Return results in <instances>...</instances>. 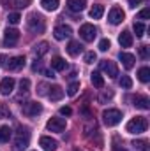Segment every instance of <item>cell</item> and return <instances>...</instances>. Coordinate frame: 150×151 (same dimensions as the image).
<instances>
[{
    "label": "cell",
    "mask_w": 150,
    "mask_h": 151,
    "mask_svg": "<svg viewBox=\"0 0 150 151\" xmlns=\"http://www.w3.org/2000/svg\"><path fill=\"white\" fill-rule=\"evenodd\" d=\"M118 83H120V86H122V88H127V90H129V88H133V79H131L129 76H122Z\"/></svg>",
    "instance_id": "f546056e"
},
{
    "label": "cell",
    "mask_w": 150,
    "mask_h": 151,
    "mask_svg": "<svg viewBox=\"0 0 150 151\" xmlns=\"http://www.w3.org/2000/svg\"><path fill=\"white\" fill-rule=\"evenodd\" d=\"M12 137V130L9 128V127H0V142L2 144H5V142H9V139Z\"/></svg>",
    "instance_id": "cb8c5ba5"
},
{
    "label": "cell",
    "mask_w": 150,
    "mask_h": 151,
    "mask_svg": "<svg viewBox=\"0 0 150 151\" xmlns=\"http://www.w3.org/2000/svg\"><path fill=\"white\" fill-rule=\"evenodd\" d=\"M133 102H134V106L138 109H150V100H149V97H145V95H134Z\"/></svg>",
    "instance_id": "9a60e30c"
},
{
    "label": "cell",
    "mask_w": 150,
    "mask_h": 151,
    "mask_svg": "<svg viewBox=\"0 0 150 151\" xmlns=\"http://www.w3.org/2000/svg\"><path fill=\"white\" fill-rule=\"evenodd\" d=\"M90 81H92V84L95 88H103L104 86V77L99 74V72H92L90 74Z\"/></svg>",
    "instance_id": "484cf974"
},
{
    "label": "cell",
    "mask_w": 150,
    "mask_h": 151,
    "mask_svg": "<svg viewBox=\"0 0 150 151\" xmlns=\"http://www.w3.org/2000/svg\"><path fill=\"white\" fill-rule=\"evenodd\" d=\"M71 113H73V109H71V107H66V106H64V107H60V114H62V116H71Z\"/></svg>",
    "instance_id": "ab89813d"
},
{
    "label": "cell",
    "mask_w": 150,
    "mask_h": 151,
    "mask_svg": "<svg viewBox=\"0 0 150 151\" xmlns=\"http://www.w3.org/2000/svg\"><path fill=\"white\" fill-rule=\"evenodd\" d=\"M81 51H83V46H81L78 40H71V42L67 44V53H69L71 56H78Z\"/></svg>",
    "instance_id": "7402d4cb"
},
{
    "label": "cell",
    "mask_w": 150,
    "mask_h": 151,
    "mask_svg": "<svg viewBox=\"0 0 150 151\" xmlns=\"http://www.w3.org/2000/svg\"><path fill=\"white\" fill-rule=\"evenodd\" d=\"M5 62H7V58L4 55H0V65H5Z\"/></svg>",
    "instance_id": "f6af8a7d"
},
{
    "label": "cell",
    "mask_w": 150,
    "mask_h": 151,
    "mask_svg": "<svg viewBox=\"0 0 150 151\" xmlns=\"http://www.w3.org/2000/svg\"><path fill=\"white\" fill-rule=\"evenodd\" d=\"M7 21H9L11 25H18V23L21 21V16H20V12H9V16H7Z\"/></svg>",
    "instance_id": "f1b7e54d"
},
{
    "label": "cell",
    "mask_w": 150,
    "mask_h": 151,
    "mask_svg": "<svg viewBox=\"0 0 150 151\" xmlns=\"http://www.w3.org/2000/svg\"><path fill=\"white\" fill-rule=\"evenodd\" d=\"M48 49H50V44H48V42H39L37 46L34 47V53H36L37 58H42V56L48 53Z\"/></svg>",
    "instance_id": "d4e9b609"
},
{
    "label": "cell",
    "mask_w": 150,
    "mask_h": 151,
    "mask_svg": "<svg viewBox=\"0 0 150 151\" xmlns=\"http://www.w3.org/2000/svg\"><path fill=\"white\" fill-rule=\"evenodd\" d=\"M79 35L83 40H87V42H92L95 35H97V28L94 27V25H90V23H85V25H81V28H79Z\"/></svg>",
    "instance_id": "5b68a950"
},
{
    "label": "cell",
    "mask_w": 150,
    "mask_h": 151,
    "mask_svg": "<svg viewBox=\"0 0 150 151\" xmlns=\"http://www.w3.org/2000/svg\"><path fill=\"white\" fill-rule=\"evenodd\" d=\"M27 25H28V30H30V32H34V34H42V32H44V28H46L44 18H42L41 14H37V12H34V14H30V16H28Z\"/></svg>",
    "instance_id": "7a4b0ae2"
},
{
    "label": "cell",
    "mask_w": 150,
    "mask_h": 151,
    "mask_svg": "<svg viewBox=\"0 0 150 151\" xmlns=\"http://www.w3.org/2000/svg\"><path fill=\"white\" fill-rule=\"evenodd\" d=\"M78 90H79V83H71V84H69V88H67V95H69V97H74L76 93H78Z\"/></svg>",
    "instance_id": "d6a6232c"
},
{
    "label": "cell",
    "mask_w": 150,
    "mask_h": 151,
    "mask_svg": "<svg viewBox=\"0 0 150 151\" xmlns=\"http://www.w3.org/2000/svg\"><path fill=\"white\" fill-rule=\"evenodd\" d=\"M73 151H79V150H73Z\"/></svg>",
    "instance_id": "bcb514c9"
},
{
    "label": "cell",
    "mask_w": 150,
    "mask_h": 151,
    "mask_svg": "<svg viewBox=\"0 0 150 151\" xmlns=\"http://www.w3.org/2000/svg\"><path fill=\"white\" fill-rule=\"evenodd\" d=\"M118 58H120V62H122V65L125 69H133L134 67V62H136L134 55H131V53H120Z\"/></svg>",
    "instance_id": "2e32d148"
},
{
    "label": "cell",
    "mask_w": 150,
    "mask_h": 151,
    "mask_svg": "<svg viewBox=\"0 0 150 151\" xmlns=\"http://www.w3.org/2000/svg\"><path fill=\"white\" fill-rule=\"evenodd\" d=\"M53 35H55V39H57V40L69 39L71 35H73V28H71L69 25H58V27H55Z\"/></svg>",
    "instance_id": "52a82bcc"
},
{
    "label": "cell",
    "mask_w": 150,
    "mask_h": 151,
    "mask_svg": "<svg viewBox=\"0 0 150 151\" xmlns=\"http://www.w3.org/2000/svg\"><path fill=\"white\" fill-rule=\"evenodd\" d=\"M0 116L2 118H9L11 116V111H9V107L5 104H0Z\"/></svg>",
    "instance_id": "74e56055"
},
{
    "label": "cell",
    "mask_w": 150,
    "mask_h": 151,
    "mask_svg": "<svg viewBox=\"0 0 150 151\" xmlns=\"http://www.w3.org/2000/svg\"><path fill=\"white\" fill-rule=\"evenodd\" d=\"M20 40V32L16 28H7L5 35H4V46H16V42Z\"/></svg>",
    "instance_id": "ba28073f"
},
{
    "label": "cell",
    "mask_w": 150,
    "mask_h": 151,
    "mask_svg": "<svg viewBox=\"0 0 150 151\" xmlns=\"http://www.w3.org/2000/svg\"><path fill=\"white\" fill-rule=\"evenodd\" d=\"M136 18H138V19H149V18H150V9H149V7H145L143 11H140V12H138V16H136Z\"/></svg>",
    "instance_id": "e575fe53"
},
{
    "label": "cell",
    "mask_w": 150,
    "mask_h": 151,
    "mask_svg": "<svg viewBox=\"0 0 150 151\" xmlns=\"http://www.w3.org/2000/svg\"><path fill=\"white\" fill-rule=\"evenodd\" d=\"M147 127H149V123H147V119L143 118V116H136V118H133L127 125H125V130L129 132V134H143L145 130H147Z\"/></svg>",
    "instance_id": "6da1fadb"
},
{
    "label": "cell",
    "mask_w": 150,
    "mask_h": 151,
    "mask_svg": "<svg viewBox=\"0 0 150 151\" xmlns=\"http://www.w3.org/2000/svg\"><path fill=\"white\" fill-rule=\"evenodd\" d=\"M39 72L42 76H46V77H55V74H53V70H46V69H39Z\"/></svg>",
    "instance_id": "60d3db41"
},
{
    "label": "cell",
    "mask_w": 150,
    "mask_h": 151,
    "mask_svg": "<svg viewBox=\"0 0 150 151\" xmlns=\"http://www.w3.org/2000/svg\"><path fill=\"white\" fill-rule=\"evenodd\" d=\"M28 90H30V81H28V79H21V81H20V91L27 95Z\"/></svg>",
    "instance_id": "1f68e13d"
},
{
    "label": "cell",
    "mask_w": 150,
    "mask_h": 151,
    "mask_svg": "<svg viewBox=\"0 0 150 151\" xmlns=\"http://www.w3.org/2000/svg\"><path fill=\"white\" fill-rule=\"evenodd\" d=\"M4 4L12 9H25L30 5V0H4Z\"/></svg>",
    "instance_id": "ffe728a7"
},
{
    "label": "cell",
    "mask_w": 150,
    "mask_h": 151,
    "mask_svg": "<svg viewBox=\"0 0 150 151\" xmlns=\"http://www.w3.org/2000/svg\"><path fill=\"white\" fill-rule=\"evenodd\" d=\"M110 46H111V42H110L108 39H103V40L99 42V49H101V51H108Z\"/></svg>",
    "instance_id": "8d00e7d4"
},
{
    "label": "cell",
    "mask_w": 150,
    "mask_h": 151,
    "mask_svg": "<svg viewBox=\"0 0 150 151\" xmlns=\"http://www.w3.org/2000/svg\"><path fill=\"white\" fill-rule=\"evenodd\" d=\"M23 113L27 116H39L42 113V106L39 102H28L25 107H23Z\"/></svg>",
    "instance_id": "4fadbf2b"
},
{
    "label": "cell",
    "mask_w": 150,
    "mask_h": 151,
    "mask_svg": "<svg viewBox=\"0 0 150 151\" xmlns=\"http://www.w3.org/2000/svg\"><path fill=\"white\" fill-rule=\"evenodd\" d=\"M97 60V55L94 53V51H88V53H85V63H94Z\"/></svg>",
    "instance_id": "836d02e7"
},
{
    "label": "cell",
    "mask_w": 150,
    "mask_h": 151,
    "mask_svg": "<svg viewBox=\"0 0 150 151\" xmlns=\"http://www.w3.org/2000/svg\"><path fill=\"white\" fill-rule=\"evenodd\" d=\"M28 139H30L28 128H25V127H20V132H18V135H16V141H14V146H16V150H18V151L27 150V146H28Z\"/></svg>",
    "instance_id": "277c9868"
},
{
    "label": "cell",
    "mask_w": 150,
    "mask_h": 151,
    "mask_svg": "<svg viewBox=\"0 0 150 151\" xmlns=\"http://www.w3.org/2000/svg\"><path fill=\"white\" fill-rule=\"evenodd\" d=\"M60 0H41V5L46 9V11H55L58 7Z\"/></svg>",
    "instance_id": "4316f807"
},
{
    "label": "cell",
    "mask_w": 150,
    "mask_h": 151,
    "mask_svg": "<svg viewBox=\"0 0 150 151\" xmlns=\"http://www.w3.org/2000/svg\"><path fill=\"white\" fill-rule=\"evenodd\" d=\"M140 55H141L143 58H147V56H149V47H147V46H141V47H140Z\"/></svg>",
    "instance_id": "b9f144b4"
},
{
    "label": "cell",
    "mask_w": 150,
    "mask_h": 151,
    "mask_svg": "<svg viewBox=\"0 0 150 151\" xmlns=\"http://www.w3.org/2000/svg\"><path fill=\"white\" fill-rule=\"evenodd\" d=\"M138 4H141V0H129V7H136Z\"/></svg>",
    "instance_id": "ee69618b"
},
{
    "label": "cell",
    "mask_w": 150,
    "mask_h": 151,
    "mask_svg": "<svg viewBox=\"0 0 150 151\" xmlns=\"http://www.w3.org/2000/svg\"><path fill=\"white\" fill-rule=\"evenodd\" d=\"M51 69L53 70H66L67 69V62L64 58H60V56H55V58H51Z\"/></svg>",
    "instance_id": "603a6c76"
},
{
    "label": "cell",
    "mask_w": 150,
    "mask_h": 151,
    "mask_svg": "<svg viewBox=\"0 0 150 151\" xmlns=\"http://www.w3.org/2000/svg\"><path fill=\"white\" fill-rule=\"evenodd\" d=\"M50 91H48V99H51V100H60L62 97H64V90L60 88V86H50L48 88Z\"/></svg>",
    "instance_id": "d6986e66"
},
{
    "label": "cell",
    "mask_w": 150,
    "mask_h": 151,
    "mask_svg": "<svg viewBox=\"0 0 150 151\" xmlns=\"http://www.w3.org/2000/svg\"><path fill=\"white\" fill-rule=\"evenodd\" d=\"M88 14H90V18H92V19H101V18H103V14H104V5H101V4H94Z\"/></svg>",
    "instance_id": "44dd1931"
},
{
    "label": "cell",
    "mask_w": 150,
    "mask_h": 151,
    "mask_svg": "<svg viewBox=\"0 0 150 151\" xmlns=\"http://www.w3.org/2000/svg\"><path fill=\"white\" fill-rule=\"evenodd\" d=\"M133 146H134L136 150H140V151H147V142H145V141H134Z\"/></svg>",
    "instance_id": "d590c367"
},
{
    "label": "cell",
    "mask_w": 150,
    "mask_h": 151,
    "mask_svg": "<svg viewBox=\"0 0 150 151\" xmlns=\"http://www.w3.org/2000/svg\"><path fill=\"white\" fill-rule=\"evenodd\" d=\"M134 34H136V37H143V34H145V25L143 23H134Z\"/></svg>",
    "instance_id": "4dcf8cb0"
},
{
    "label": "cell",
    "mask_w": 150,
    "mask_h": 151,
    "mask_svg": "<svg viewBox=\"0 0 150 151\" xmlns=\"http://www.w3.org/2000/svg\"><path fill=\"white\" fill-rule=\"evenodd\" d=\"M113 151H127L124 146H120V144H117V141H115V144H113Z\"/></svg>",
    "instance_id": "7bdbcfd3"
},
{
    "label": "cell",
    "mask_w": 150,
    "mask_h": 151,
    "mask_svg": "<svg viewBox=\"0 0 150 151\" xmlns=\"http://www.w3.org/2000/svg\"><path fill=\"white\" fill-rule=\"evenodd\" d=\"M39 146H41L44 151H55L57 150V146H58V142H57L55 139H51V137L42 135V137L39 139Z\"/></svg>",
    "instance_id": "7c38bea8"
},
{
    "label": "cell",
    "mask_w": 150,
    "mask_h": 151,
    "mask_svg": "<svg viewBox=\"0 0 150 151\" xmlns=\"http://www.w3.org/2000/svg\"><path fill=\"white\" fill-rule=\"evenodd\" d=\"M67 7L73 12H81L87 7V0H67Z\"/></svg>",
    "instance_id": "e0dca14e"
},
{
    "label": "cell",
    "mask_w": 150,
    "mask_h": 151,
    "mask_svg": "<svg viewBox=\"0 0 150 151\" xmlns=\"http://www.w3.org/2000/svg\"><path fill=\"white\" fill-rule=\"evenodd\" d=\"M14 84H16V81H14L12 77H5V79H2V83H0V93H2V95H9V93H12Z\"/></svg>",
    "instance_id": "5bb4252c"
},
{
    "label": "cell",
    "mask_w": 150,
    "mask_h": 151,
    "mask_svg": "<svg viewBox=\"0 0 150 151\" xmlns=\"http://www.w3.org/2000/svg\"><path fill=\"white\" fill-rule=\"evenodd\" d=\"M138 79H140L141 83H149L150 81V69L149 67H141V69L138 70Z\"/></svg>",
    "instance_id": "83f0119b"
},
{
    "label": "cell",
    "mask_w": 150,
    "mask_h": 151,
    "mask_svg": "<svg viewBox=\"0 0 150 151\" xmlns=\"http://www.w3.org/2000/svg\"><path fill=\"white\" fill-rule=\"evenodd\" d=\"M99 67H101V70H104L110 77H117L118 76V69H117L115 62H111V60H103L99 63Z\"/></svg>",
    "instance_id": "8fae6325"
},
{
    "label": "cell",
    "mask_w": 150,
    "mask_h": 151,
    "mask_svg": "<svg viewBox=\"0 0 150 151\" xmlns=\"http://www.w3.org/2000/svg\"><path fill=\"white\" fill-rule=\"evenodd\" d=\"M111 97H113V91L111 90H108V91H103V95L99 97V100H101V102H106V100H110Z\"/></svg>",
    "instance_id": "f35d334b"
},
{
    "label": "cell",
    "mask_w": 150,
    "mask_h": 151,
    "mask_svg": "<svg viewBox=\"0 0 150 151\" xmlns=\"http://www.w3.org/2000/svg\"><path fill=\"white\" fill-rule=\"evenodd\" d=\"M46 128H48L50 132L60 134V132L66 130V119H64V118H51V119L46 123Z\"/></svg>",
    "instance_id": "8992f818"
},
{
    "label": "cell",
    "mask_w": 150,
    "mask_h": 151,
    "mask_svg": "<svg viewBox=\"0 0 150 151\" xmlns=\"http://www.w3.org/2000/svg\"><path fill=\"white\" fill-rule=\"evenodd\" d=\"M118 42H120L122 47H131V46H133V34L127 32V30H124V32L118 35Z\"/></svg>",
    "instance_id": "ac0fdd59"
},
{
    "label": "cell",
    "mask_w": 150,
    "mask_h": 151,
    "mask_svg": "<svg viewBox=\"0 0 150 151\" xmlns=\"http://www.w3.org/2000/svg\"><path fill=\"white\" fill-rule=\"evenodd\" d=\"M25 62H27L25 56H12V58L7 60L5 69H9V70H20V69L25 67Z\"/></svg>",
    "instance_id": "30bf717a"
},
{
    "label": "cell",
    "mask_w": 150,
    "mask_h": 151,
    "mask_svg": "<svg viewBox=\"0 0 150 151\" xmlns=\"http://www.w3.org/2000/svg\"><path fill=\"white\" fill-rule=\"evenodd\" d=\"M103 121L108 125V127H115L122 121V113L118 109H106L103 113Z\"/></svg>",
    "instance_id": "3957f363"
},
{
    "label": "cell",
    "mask_w": 150,
    "mask_h": 151,
    "mask_svg": "<svg viewBox=\"0 0 150 151\" xmlns=\"http://www.w3.org/2000/svg\"><path fill=\"white\" fill-rule=\"evenodd\" d=\"M124 16H125V14H124V11H122L120 7H117V5H115V7L110 9V12H108V21H110L111 25H118V23H122V21H124Z\"/></svg>",
    "instance_id": "9c48e42d"
}]
</instances>
